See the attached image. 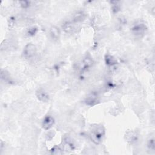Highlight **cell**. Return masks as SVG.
Listing matches in <instances>:
<instances>
[{
    "instance_id": "1",
    "label": "cell",
    "mask_w": 155,
    "mask_h": 155,
    "mask_svg": "<svg viewBox=\"0 0 155 155\" xmlns=\"http://www.w3.org/2000/svg\"><path fill=\"white\" fill-rule=\"evenodd\" d=\"M105 135V128L102 125H97L94 127L90 133V138L96 144H98L102 140Z\"/></svg>"
},
{
    "instance_id": "2",
    "label": "cell",
    "mask_w": 155,
    "mask_h": 155,
    "mask_svg": "<svg viewBox=\"0 0 155 155\" xmlns=\"http://www.w3.org/2000/svg\"><path fill=\"white\" fill-rule=\"evenodd\" d=\"M36 53V47L32 43L27 44L23 50V54L26 58H30L35 56Z\"/></svg>"
},
{
    "instance_id": "3",
    "label": "cell",
    "mask_w": 155,
    "mask_h": 155,
    "mask_svg": "<svg viewBox=\"0 0 155 155\" xmlns=\"http://www.w3.org/2000/svg\"><path fill=\"white\" fill-rule=\"evenodd\" d=\"M62 28L65 33L70 34L77 32L79 29L77 23H74L73 22H66L62 25Z\"/></svg>"
},
{
    "instance_id": "4",
    "label": "cell",
    "mask_w": 155,
    "mask_h": 155,
    "mask_svg": "<svg viewBox=\"0 0 155 155\" xmlns=\"http://www.w3.org/2000/svg\"><path fill=\"white\" fill-rule=\"evenodd\" d=\"M132 32L136 36H140L143 35L146 30V26L142 22H136L131 28Z\"/></svg>"
},
{
    "instance_id": "5",
    "label": "cell",
    "mask_w": 155,
    "mask_h": 155,
    "mask_svg": "<svg viewBox=\"0 0 155 155\" xmlns=\"http://www.w3.org/2000/svg\"><path fill=\"white\" fill-rule=\"evenodd\" d=\"M54 124V119L51 116H46L42 121V127L44 130H50Z\"/></svg>"
},
{
    "instance_id": "6",
    "label": "cell",
    "mask_w": 155,
    "mask_h": 155,
    "mask_svg": "<svg viewBox=\"0 0 155 155\" xmlns=\"http://www.w3.org/2000/svg\"><path fill=\"white\" fill-rule=\"evenodd\" d=\"M36 96L37 98L42 101L46 102L49 100V95L42 89H39L36 92Z\"/></svg>"
},
{
    "instance_id": "7",
    "label": "cell",
    "mask_w": 155,
    "mask_h": 155,
    "mask_svg": "<svg viewBox=\"0 0 155 155\" xmlns=\"http://www.w3.org/2000/svg\"><path fill=\"white\" fill-rule=\"evenodd\" d=\"M49 33L51 38L54 40H58L60 38L61 31L59 28L56 26H52L50 28Z\"/></svg>"
},
{
    "instance_id": "8",
    "label": "cell",
    "mask_w": 155,
    "mask_h": 155,
    "mask_svg": "<svg viewBox=\"0 0 155 155\" xmlns=\"http://www.w3.org/2000/svg\"><path fill=\"white\" fill-rule=\"evenodd\" d=\"M86 18V15L83 12H78L74 14L73 17L72 22L74 23H79L84 21Z\"/></svg>"
},
{
    "instance_id": "9",
    "label": "cell",
    "mask_w": 155,
    "mask_h": 155,
    "mask_svg": "<svg viewBox=\"0 0 155 155\" xmlns=\"http://www.w3.org/2000/svg\"><path fill=\"white\" fill-rule=\"evenodd\" d=\"M93 65V61L90 58L86 57L85 58L82 62V65H81V68L82 70L85 71L90 68Z\"/></svg>"
},
{
    "instance_id": "10",
    "label": "cell",
    "mask_w": 155,
    "mask_h": 155,
    "mask_svg": "<svg viewBox=\"0 0 155 155\" xmlns=\"http://www.w3.org/2000/svg\"><path fill=\"white\" fill-rule=\"evenodd\" d=\"M106 64L108 65H113L116 64V60L111 55H107L105 57Z\"/></svg>"
},
{
    "instance_id": "11",
    "label": "cell",
    "mask_w": 155,
    "mask_h": 155,
    "mask_svg": "<svg viewBox=\"0 0 155 155\" xmlns=\"http://www.w3.org/2000/svg\"><path fill=\"white\" fill-rule=\"evenodd\" d=\"M51 153L52 154H56V155H59L62 154L63 153L62 150L58 146H54L53 148L51 150Z\"/></svg>"
},
{
    "instance_id": "12",
    "label": "cell",
    "mask_w": 155,
    "mask_h": 155,
    "mask_svg": "<svg viewBox=\"0 0 155 155\" xmlns=\"http://www.w3.org/2000/svg\"><path fill=\"white\" fill-rule=\"evenodd\" d=\"M147 146L148 147L149 149L151 150H154V148H155V143H154V139L153 138H150L147 143Z\"/></svg>"
},
{
    "instance_id": "13",
    "label": "cell",
    "mask_w": 155,
    "mask_h": 155,
    "mask_svg": "<svg viewBox=\"0 0 155 155\" xmlns=\"http://www.w3.org/2000/svg\"><path fill=\"white\" fill-rule=\"evenodd\" d=\"M36 31H37V28H36L35 27H32L28 28V35L30 36H33L34 35H35Z\"/></svg>"
},
{
    "instance_id": "14",
    "label": "cell",
    "mask_w": 155,
    "mask_h": 155,
    "mask_svg": "<svg viewBox=\"0 0 155 155\" xmlns=\"http://www.w3.org/2000/svg\"><path fill=\"white\" fill-rule=\"evenodd\" d=\"M19 4H21V6L22 8H27L29 6L30 2L28 1H19Z\"/></svg>"
}]
</instances>
